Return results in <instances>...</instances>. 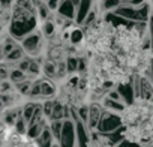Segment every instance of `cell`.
Listing matches in <instances>:
<instances>
[{
  "label": "cell",
  "instance_id": "3",
  "mask_svg": "<svg viewBox=\"0 0 153 147\" xmlns=\"http://www.w3.org/2000/svg\"><path fill=\"white\" fill-rule=\"evenodd\" d=\"M122 128V120H120V116L117 113H113V111H107L104 110L102 116H101V120L98 123V128L96 131L98 132H102V134H110V132H114L117 129Z\"/></svg>",
  "mask_w": 153,
  "mask_h": 147
},
{
  "label": "cell",
  "instance_id": "11",
  "mask_svg": "<svg viewBox=\"0 0 153 147\" xmlns=\"http://www.w3.org/2000/svg\"><path fill=\"white\" fill-rule=\"evenodd\" d=\"M27 78H29V77H27V74H26V72H23L21 69H18V68L11 69L9 80H11V83H12V84L21 83V81H24V80H27Z\"/></svg>",
  "mask_w": 153,
  "mask_h": 147
},
{
  "label": "cell",
  "instance_id": "14",
  "mask_svg": "<svg viewBox=\"0 0 153 147\" xmlns=\"http://www.w3.org/2000/svg\"><path fill=\"white\" fill-rule=\"evenodd\" d=\"M53 147H59V144H57V143H56V144H54V146H53Z\"/></svg>",
  "mask_w": 153,
  "mask_h": 147
},
{
  "label": "cell",
  "instance_id": "6",
  "mask_svg": "<svg viewBox=\"0 0 153 147\" xmlns=\"http://www.w3.org/2000/svg\"><path fill=\"white\" fill-rule=\"evenodd\" d=\"M102 113H104V107H102L101 102H90L89 104V119H87V123H86L89 132L96 131Z\"/></svg>",
  "mask_w": 153,
  "mask_h": 147
},
{
  "label": "cell",
  "instance_id": "13",
  "mask_svg": "<svg viewBox=\"0 0 153 147\" xmlns=\"http://www.w3.org/2000/svg\"><path fill=\"white\" fill-rule=\"evenodd\" d=\"M3 59H5V54H3V48H2V45H0V63H2Z\"/></svg>",
  "mask_w": 153,
  "mask_h": 147
},
{
  "label": "cell",
  "instance_id": "1",
  "mask_svg": "<svg viewBox=\"0 0 153 147\" xmlns=\"http://www.w3.org/2000/svg\"><path fill=\"white\" fill-rule=\"evenodd\" d=\"M119 116L125 140L141 146L153 144V98H135Z\"/></svg>",
  "mask_w": 153,
  "mask_h": 147
},
{
  "label": "cell",
  "instance_id": "5",
  "mask_svg": "<svg viewBox=\"0 0 153 147\" xmlns=\"http://www.w3.org/2000/svg\"><path fill=\"white\" fill-rule=\"evenodd\" d=\"M14 0H0V33H5L12 21Z\"/></svg>",
  "mask_w": 153,
  "mask_h": 147
},
{
  "label": "cell",
  "instance_id": "8",
  "mask_svg": "<svg viewBox=\"0 0 153 147\" xmlns=\"http://www.w3.org/2000/svg\"><path fill=\"white\" fill-rule=\"evenodd\" d=\"M35 143H36L38 147H53V146L56 144V140H54V137H53V134H51V131H50L48 126H47V128L42 131V134L35 140Z\"/></svg>",
  "mask_w": 153,
  "mask_h": 147
},
{
  "label": "cell",
  "instance_id": "10",
  "mask_svg": "<svg viewBox=\"0 0 153 147\" xmlns=\"http://www.w3.org/2000/svg\"><path fill=\"white\" fill-rule=\"evenodd\" d=\"M48 128L56 140V143H59L60 137H62V131H63V120H54V122H48Z\"/></svg>",
  "mask_w": 153,
  "mask_h": 147
},
{
  "label": "cell",
  "instance_id": "2",
  "mask_svg": "<svg viewBox=\"0 0 153 147\" xmlns=\"http://www.w3.org/2000/svg\"><path fill=\"white\" fill-rule=\"evenodd\" d=\"M114 36V24L104 15H99L93 23L83 27V50L86 54L102 56L111 51Z\"/></svg>",
  "mask_w": 153,
  "mask_h": 147
},
{
  "label": "cell",
  "instance_id": "12",
  "mask_svg": "<svg viewBox=\"0 0 153 147\" xmlns=\"http://www.w3.org/2000/svg\"><path fill=\"white\" fill-rule=\"evenodd\" d=\"M53 107H54V99H47V101L42 104V111H44V116H45L47 119L51 116Z\"/></svg>",
  "mask_w": 153,
  "mask_h": 147
},
{
  "label": "cell",
  "instance_id": "4",
  "mask_svg": "<svg viewBox=\"0 0 153 147\" xmlns=\"http://www.w3.org/2000/svg\"><path fill=\"white\" fill-rule=\"evenodd\" d=\"M57 144L59 147H76V129L72 119L63 120V131Z\"/></svg>",
  "mask_w": 153,
  "mask_h": 147
},
{
  "label": "cell",
  "instance_id": "7",
  "mask_svg": "<svg viewBox=\"0 0 153 147\" xmlns=\"http://www.w3.org/2000/svg\"><path fill=\"white\" fill-rule=\"evenodd\" d=\"M116 89H117V92L120 93V96H122L125 105L131 104V102L135 99V90H134V83H132V81H131V83H126V84H122V86H117Z\"/></svg>",
  "mask_w": 153,
  "mask_h": 147
},
{
  "label": "cell",
  "instance_id": "9",
  "mask_svg": "<svg viewBox=\"0 0 153 147\" xmlns=\"http://www.w3.org/2000/svg\"><path fill=\"white\" fill-rule=\"evenodd\" d=\"M26 57V53H24V50H23V47L21 45H18V47H15L6 57H5V60L6 62H11V63H18L21 59H24Z\"/></svg>",
  "mask_w": 153,
  "mask_h": 147
}]
</instances>
